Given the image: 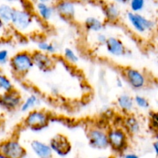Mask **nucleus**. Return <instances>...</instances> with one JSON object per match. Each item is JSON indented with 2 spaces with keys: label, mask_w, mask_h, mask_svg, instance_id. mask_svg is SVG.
Returning <instances> with one entry per match:
<instances>
[{
  "label": "nucleus",
  "mask_w": 158,
  "mask_h": 158,
  "mask_svg": "<svg viewBox=\"0 0 158 158\" xmlns=\"http://www.w3.org/2000/svg\"><path fill=\"white\" fill-rule=\"evenodd\" d=\"M152 148H153V151L154 153L155 156L158 158V139H155V141L152 144Z\"/></svg>",
  "instance_id": "2f4dec72"
},
{
  "label": "nucleus",
  "mask_w": 158,
  "mask_h": 158,
  "mask_svg": "<svg viewBox=\"0 0 158 158\" xmlns=\"http://www.w3.org/2000/svg\"><path fill=\"white\" fill-rule=\"evenodd\" d=\"M89 143L92 148L103 150L109 148L107 130L100 126L91 127L87 132Z\"/></svg>",
  "instance_id": "0eeeda50"
},
{
  "label": "nucleus",
  "mask_w": 158,
  "mask_h": 158,
  "mask_svg": "<svg viewBox=\"0 0 158 158\" xmlns=\"http://www.w3.org/2000/svg\"><path fill=\"white\" fill-rule=\"evenodd\" d=\"M157 131H158V130H157Z\"/></svg>",
  "instance_id": "a19ab883"
},
{
  "label": "nucleus",
  "mask_w": 158,
  "mask_h": 158,
  "mask_svg": "<svg viewBox=\"0 0 158 158\" xmlns=\"http://www.w3.org/2000/svg\"><path fill=\"white\" fill-rule=\"evenodd\" d=\"M45 158H53V156H52V157H45Z\"/></svg>",
  "instance_id": "ea45409f"
},
{
  "label": "nucleus",
  "mask_w": 158,
  "mask_h": 158,
  "mask_svg": "<svg viewBox=\"0 0 158 158\" xmlns=\"http://www.w3.org/2000/svg\"><path fill=\"white\" fill-rule=\"evenodd\" d=\"M149 122H150V127L153 130V133L158 130V112L153 111L150 112L149 115Z\"/></svg>",
  "instance_id": "bb28decb"
},
{
  "label": "nucleus",
  "mask_w": 158,
  "mask_h": 158,
  "mask_svg": "<svg viewBox=\"0 0 158 158\" xmlns=\"http://www.w3.org/2000/svg\"><path fill=\"white\" fill-rule=\"evenodd\" d=\"M127 20L135 32L139 34H147L156 29V23L153 19L146 17L141 13L129 12L127 15Z\"/></svg>",
  "instance_id": "39448f33"
},
{
  "label": "nucleus",
  "mask_w": 158,
  "mask_h": 158,
  "mask_svg": "<svg viewBox=\"0 0 158 158\" xmlns=\"http://www.w3.org/2000/svg\"><path fill=\"white\" fill-rule=\"evenodd\" d=\"M32 56L34 67L43 72L51 71L55 65V60L53 55L36 50L32 52Z\"/></svg>",
  "instance_id": "f8f14e48"
},
{
  "label": "nucleus",
  "mask_w": 158,
  "mask_h": 158,
  "mask_svg": "<svg viewBox=\"0 0 158 158\" xmlns=\"http://www.w3.org/2000/svg\"><path fill=\"white\" fill-rule=\"evenodd\" d=\"M36 47H37L38 51L53 56L58 51V48H57V45L55 44L48 41L46 40H39L37 42Z\"/></svg>",
  "instance_id": "412c9836"
},
{
  "label": "nucleus",
  "mask_w": 158,
  "mask_h": 158,
  "mask_svg": "<svg viewBox=\"0 0 158 158\" xmlns=\"http://www.w3.org/2000/svg\"><path fill=\"white\" fill-rule=\"evenodd\" d=\"M63 57L64 60L71 64H75L79 61V57L77 53L71 48H64L63 51Z\"/></svg>",
  "instance_id": "b1692460"
},
{
  "label": "nucleus",
  "mask_w": 158,
  "mask_h": 158,
  "mask_svg": "<svg viewBox=\"0 0 158 158\" xmlns=\"http://www.w3.org/2000/svg\"><path fill=\"white\" fill-rule=\"evenodd\" d=\"M15 86L13 81L3 73H0V91L3 92H11L14 90Z\"/></svg>",
  "instance_id": "5701e85b"
},
{
  "label": "nucleus",
  "mask_w": 158,
  "mask_h": 158,
  "mask_svg": "<svg viewBox=\"0 0 158 158\" xmlns=\"http://www.w3.org/2000/svg\"><path fill=\"white\" fill-rule=\"evenodd\" d=\"M41 104V98L36 93H31L24 98L22 102L19 111L23 113H27L33 109H37L38 106Z\"/></svg>",
  "instance_id": "6ab92c4d"
},
{
  "label": "nucleus",
  "mask_w": 158,
  "mask_h": 158,
  "mask_svg": "<svg viewBox=\"0 0 158 158\" xmlns=\"http://www.w3.org/2000/svg\"><path fill=\"white\" fill-rule=\"evenodd\" d=\"M122 74L127 84L135 90H141L148 86L149 79L143 71L132 67H126Z\"/></svg>",
  "instance_id": "423d86ee"
},
{
  "label": "nucleus",
  "mask_w": 158,
  "mask_h": 158,
  "mask_svg": "<svg viewBox=\"0 0 158 158\" xmlns=\"http://www.w3.org/2000/svg\"><path fill=\"white\" fill-rule=\"evenodd\" d=\"M14 7L6 3L0 5V19L6 25H10Z\"/></svg>",
  "instance_id": "4be33fe9"
},
{
  "label": "nucleus",
  "mask_w": 158,
  "mask_h": 158,
  "mask_svg": "<svg viewBox=\"0 0 158 158\" xmlns=\"http://www.w3.org/2000/svg\"><path fill=\"white\" fill-rule=\"evenodd\" d=\"M105 47L108 54L112 57H123L128 52L123 42L116 36H109Z\"/></svg>",
  "instance_id": "ddd939ff"
},
{
  "label": "nucleus",
  "mask_w": 158,
  "mask_h": 158,
  "mask_svg": "<svg viewBox=\"0 0 158 158\" xmlns=\"http://www.w3.org/2000/svg\"><path fill=\"white\" fill-rule=\"evenodd\" d=\"M0 73H2V71H1V68H0Z\"/></svg>",
  "instance_id": "4c0bfd02"
},
{
  "label": "nucleus",
  "mask_w": 158,
  "mask_h": 158,
  "mask_svg": "<svg viewBox=\"0 0 158 158\" xmlns=\"http://www.w3.org/2000/svg\"><path fill=\"white\" fill-rule=\"evenodd\" d=\"M116 106L123 115L133 113L135 108L133 97L127 93L121 94L116 99Z\"/></svg>",
  "instance_id": "f3484780"
},
{
  "label": "nucleus",
  "mask_w": 158,
  "mask_h": 158,
  "mask_svg": "<svg viewBox=\"0 0 158 158\" xmlns=\"http://www.w3.org/2000/svg\"><path fill=\"white\" fill-rule=\"evenodd\" d=\"M115 3H119V4H127L129 3L130 0H113Z\"/></svg>",
  "instance_id": "f704fd0d"
},
{
  "label": "nucleus",
  "mask_w": 158,
  "mask_h": 158,
  "mask_svg": "<svg viewBox=\"0 0 158 158\" xmlns=\"http://www.w3.org/2000/svg\"><path fill=\"white\" fill-rule=\"evenodd\" d=\"M9 1H15V0H9Z\"/></svg>",
  "instance_id": "58836bf2"
},
{
  "label": "nucleus",
  "mask_w": 158,
  "mask_h": 158,
  "mask_svg": "<svg viewBox=\"0 0 158 158\" xmlns=\"http://www.w3.org/2000/svg\"><path fill=\"white\" fill-rule=\"evenodd\" d=\"M23 100L21 94L16 89L3 92L0 95V108L8 112H13L19 109Z\"/></svg>",
  "instance_id": "1a4fd4ad"
},
{
  "label": "nucleus",
  "mask_w": 158,
  "mask_h": 158,
  "mask_svg": "<svg viewBox=\"0 0 158 158\" xmlns=\"http://www.w3.org/2000/svg\"><path fill=\"white\" fill-rule=\"evenodd\" d=\"M0 158H8V157H7L6 156H5L3 153H2L1 152H0Z\"/></svg>",
  "instance_id": "e433bc0d"
},
{
  "label": "nucleus",
  "mask_w": 158,
  "mask_h": 158,
  "mask_svg": "<svg viewBox=\"0 0 158 158\" xmlns=\"http://www.w3.org/2000/svg\"><path fill=\"white\" fill-rule=\"evenodd\" d=\"M34 10L37 17L43 22L50 21L56 13L54 6L52 4L37 2L36 4H35Z\"/></svg>",
  "instance_id": "dca6fc26"
},
{
  "label": "nucleus",
  "mask_w": 158,
  "mask_h": 158,
  "mask_svg": "<svg viewBox=\"0 0 158 158\" xmlns=\"http://www.w3.org/2000/svg\"><path fill=\"white\" fill-rule=\"evenodd\" d=\"M96 158H116V156L114 155H108V156H100Z\"/></svg>",
  "instance_id": "c9c22d12"
},
{
  "label": "nucleus",
  "mask_w": 158,
  "mask_h": 158,
  "mask_svg": "<svg viewBox=\"0 0 158 158\" xmlns=\"http://www.w3.org/2000/svg\"><path fill=\"white\" fill-rule=\"evenodd\" d=\"M121 158H139L136 153H133V152H127V153H124L122 154V157Z\"/></svg>",
  "instance_id": "7c9ffc66"
},
{
  "label": "nucleus",
  "mask_w": 158,
  "mask_h": 158,
  "mask_svg": "<svg viewBox=\"0 0 158 158\" xmlns=\"http://www.w3.org/2000/svg\"><path fill=\"white\" fill-rule=\"evenodd\" d=\"M36 16L32 10L14 8L10 26L20 33H30L36 22Z\"/></svg>",
  "instance_id": "7ed1b4c3"
},
{
  "label": "nucleus",
  "mask_w": 158,
  "mask_h": 158,
  "mask_svg": "<svg viewBox=\"0 0 158 158\" xmlns=\"http://www.w3.org/2000/svg\"><path fill=\"white\" fill-rule=\"evenodd\" d=\"M10 69L16 77L22 78L27 76L34 67L32 52L21 51L12 56L9 60Z\"/></svg>",
  "instance_id": "f257e3e1"
},
{
  "label": "nucleus",
  "mask_w": 158,
  "mask_h": 158,
  "mask_svg": "<svg viewBox=\"0 0 158 158\" xmlns=\"http://www.w3.org/2000/svg\"><path fill=\"white\" fill-rule=\"evenodd\" d=\"M123 118H124V115H115L112 117V119H113V124L112 126H115V127H122L123 123Z\"/></svg>",
  "instance_id": "c756f323"
},
{
  "label": "nucleus",
  "mask_w": 158,
  "mask_h": 158,
  "mask_svg": "<svg viewBox=\"0 0 158 158\" xmlns=\"http://www.w3.org/2000/svg\"><path fill=\"white\" fill-rule=\"evenodd\" d=\"M38 2H43V3H48V4H52L53 2H55L56 0H36Z\"/></svg>",
  "instance_id": "72a5a7b5"
},
{
  "label": "nucleus",
  "mask_w": 158,
  "mask_h": 158,
  "mask_svg": "<svg viewBox=\"0 0 158 158\" xmlns=\"http://www.w3.org/2000/svg\"><path fill=\"white\" fill-rule=\"evenodd\" d=\"M0 152L8 158H24L27 153L16 137H10L0 143Z\"/></svg>",
  "instance_id": "6e6552de"
},
{
  "label": "nucleus",
  "mask_w": 158,
  "mask_h": 158,
  "mask_svg": "<svg viewBox=\"0 0 158 158\" xmlns=\"http://www.w3.org/2000/svg\"><path fill=\"white\" fill-rule=\"evenodd\" d=\"M51 116L44 109H35L27 112L23 119V126L33 131H40L47 128L51 122Z\"/></svg>",
  "instance_id": "20e7f679"
},
{
  "label": "nucleus",
  "mask_w": 158,
  "mask_h": 158,
  "mask_svg": "<svg viewBox=\"0 0 158 158\" xmlns=\"http://www.w3.org/2000/svg\"><path fill=\"white\" fill-rule=\"evenodd\" d=\"M115 84H116V86L118 88H122L123 86V82L121 80L120 78H117L116 81H115Z\"/></svg>",
  "instance_id": "473e14b6"
},
{
  "label": "nucleus",
  "mask_w": 158,
  "mask_h": 158,
  "mask_svg": "<svg viewBox=\"0 0 158 158\" xmlns=\"http://www.w3.org/2000/svg\"><path fill=\"white\" fill-rule=\"evenodd\" d=\"M109 148L118 155H122L127 150L130 143V135L122 127L112 126L107 129Z\"/></svg>",
  "instance_id": "f03ea898"
},
{
  "label": "nucleus",
  "mask_w": 158,
  "mask_h": 158,
  "mask_svg": "<svg viewBox=\"0 0 158 158\" xmlns=\"http://www.w3.org/2000/svg\"><path fill=\"white\" fill-rule=\"evenodd\" d=\"M147 0H130L129 5L131 12L140 13L146 6Z\"/></svg>",
  "instance_id": "393cba45"
},
{
  "label": "nucleus",
  "mask_w": 158,
  "mask_h": 158,
  "mask_svg": "<svg viewBox=\"0 0 158 158\" xmlns=\"http://www.w3.org/2000/svg\"><path fill=\"white\" fill-rule=\"evenodd\" d=\"M53 153L59 156H66L71 151V142L65 135L57 134L53 136L49 142Z\"/></svg>",
  "instance_id": "9b49d317"
},
{
  "label": "nucleus",
  "mask_w": 158,
  "mask_h": 158,
  "mask_svg": "<svg viewBox=\"0 0 158 158\" xmlns=\"http://www.w3.org/2000/svg\"><path fill=\"white\" fill-rule=\"evenodd\" d=\"M103 14L106 21L109 23H115L121 17L120 9L115 2H109L104 5Z\"/></svg>",
  "instance_id": "a211bd4d"
},
{
  "label": "nucleus",
  "mask_w": 158,
  "mask_h": 158,
  "mask_svg": "<svg viewBox=\"0 0 158 158\" xmlns=\"http://www.w3.org/2000/svg\"><path fill=\"white\" fill-rule=\"evenodd\" d=\"M10 53L6 49H0V65H4L10 60Z\"/></svg>",
  "instance_id": "c85d7f7f"
},
{
  "label": "nucleus",
  "mask_w": 158,
  "mask_h": 158,
  "mask_svg": "<svg viewBox=\"0 0 158 158\" xmlns=\"http://www.w3.org/2000/svg\"><path fill=\"white\" fill-rule=\"evenodd\" d=\"M56 13L66 21H72L77 13V6L74 0H56L54 3Z\"/></svg>",
  "instance_id": "9d476101"
},
{
  "label": "nucleus",
  "mask_w": 158,
  "mask_h": 158,
  "mask_svg": "<svg viewBox=\"0 0 158 158\" xmlns=\"http://www.w3.org/2000/svg\"><path fill=\"white\" fill-rule=\"evenodd\" d=\"M108 38H109V36L106 33H102V32H100V33H96V36H95V42L99 46H105L106 42H107Z\"/></svg>",
  "instance_id": "cd10ccee"
},
{
  "label": "nucleus",
  "mask_w": 158,
  "mask_h": 158,
  "mask_svg": "<svg viewBox=\"0 0 158 158\" xmlns=\"http://www.w3.org/2000/svg\"><path fill=\"white\" fill-rule=\"evenodd\" d=\"M30 149L38 158L52 157L54 154L50 144L40 139H33L31 141Z\"/></svg>",
  "instance_id": "4468645a"
},
{
  "label": "nucleus",
  "mask_w": 158,
  "mask_h": 158,
  "mask_svg": "<svg viewBox=\"0 0 158 158\" xmlns=\"http://www.w3.org/2000/svg\"><path fill=\"white\" fill-rule=\"evenodd\" d=\"M123 128L130 136L138 134L141 130V123L139 118L133 113L124 115Z\"/></svg>",
  "instance_id": "2eb2a0df"
},
{
  "label": "nucleus",
  "mask_w": 158,
  "mask_h": 158,
  "mask_svg": "<svg viewBox=\"0 0 158 158\" xmlns=\"http://www.w3.org/2000/svg\"><path fill=\"white\" fill-rule=\"evenodd\" d=\"M133 99H134L135 106H136L139 109L146 110V109H148L150 108V102L143 95H136L133 97Z\"/></svg>",
  "instance_id": "a878e982"
},
{
  "label": "nucleus",
  "mask_w": 158,
  "mask_h": 158,
  "mask_svg": "<svg viewBox=\"0 0 158 158\" xmlns=\"http://www.w3.org/2000/svg\"><path fill=\"white\" fill-rule=\"evenodd\" d=\"M106 27L103 20L96 16H88L84 21V28L86 31L90 33H98L102 32Z\"/></svg>",
  "instance_id": "aec40b11"
}]
</instances>
